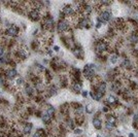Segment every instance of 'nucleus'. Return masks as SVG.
<instances>
[{
	"label": "nucleus",
	"mask_w": 138,
	"mask_h": 137,
	"mask_svg": "<svg viewBox=\"0 0 138 137\" xmlns=\"http://www.w3.org/2000/svg\"><path fill=\"white\" fill-rule=\"evenodd\" d=\"M88 91H81V96L83 97V98H87L88 97Z\"/></svg>",
	"instance_id": "25"
},
{
	"label": "nucleus",
	"mask_w": 138,
	"mask_h": 137,
	"mask_svg": "<svg viewBox=\"0 0 138 137\" xmlns=\"http://www.w3.org/2000/svg\"><path fill=\"white\" fill-rule=\"evenodd\" d=\"M53 49H54V51H55V52H57V53H58V52H60V48H59L58 45H54V48H53Z\"/></svg>",
	"instance_id": "26"
},
{
	"label": "nucleus",
	"mask_w": 138,
	"mask_h": 137,
	"mask_svg": "<svg viewBox=\"0 0 138 137\" xmlns=\"http://www.w3.org/2000/svg\"><path fill=\"white\" fill-rule=\"evenodd\" d=\"M41 120H42V122H43L44 124H47V125L51 124V122H52V118H51L47 112L43 113V115L41 116Z\"/></svg>",
	"instance_id": "16"
},
{
	"label": "nucleus",
	"mask_w": 138,
	"mask_h": 137,
	"mask_svg": "<svg viewBox=\"0 0 138 137\" xmlns=\"http://www.w3.org/2000/svg\"><path fill=\"white\" fill-rule=\"evenodd\" d=\"M26 92L29 96H32L34 94V89L30 86V85H26Z\"/></svg>",
	"instance_id": "21"
},
{
	"label": "nucleus",
	"mask_w": 138,
	"mask_h": 137,
	"mask_svg": "<svg viewBox=\"0 0 138 137\" xmlns=\"http://www.w3.org/2000/svg\"><path fill=\"white\" fill-rule=\"evenodd\" d=\"M90 96L95 101H101L103 99V97H104V95L102 93H100V92H94V91H91L90 92Z\"/></svg>",
	"instance_id": "9"
},
{
	"label": "nucleus",
	"mask_w": 138,
	"mask_h": 137,
	"mask_svg": "<svg viewBox=\"0 0 138 137\" xmlns=\"http://www.w3.org/2000/svg\"><path fill=\"white\" fill-rule=\"evenodd\" d=\"M97 137H102V136H101L100 134H98V135H97Z\"/></svg>",
	"instance_id": "29"
},
{
	"label": "nucleus",
	"mask_w": 138,
	"mask_h": 137,
	"mask_svg": "<svg viewBox=\"0 0 138 137\" xmlns=\"http://www.w3.org/2000/svg\"><path fill=\"white\" fill-rule=\"evenodd\" d=\"M5 74H6V76L8 77V78H10V79H12L13 77H16L17 76V74H18V72H17V70L14 68L12 69H8V70H6V72H5Z\"/></svg>",
	"instance_id": "13"
},
{
	"label": "nucleus",
	"mask_w": 138,
	"mask_h": 137,
	"mask_svg": "<svg viewBox=\"0 0 138 137\" xmlns=\"http://www.w3.org/2000/svg\"><path fill=\"white\" fill-rule=\"evenodd\" d=\"M23 81H24L23 78H18L17 79V85L18 86H21V85H23Z\"/></svg>",
	"instance_id": "24"
},
{
	"label": "nucleus",
	"mask_w": 138,
	"mask_h": 137,
	"mask_svg": "<svg viewBox=\"0 0 138 137\" xmlns=\"http://www.w3.org/2000/svg\"><path fill=\"white\" fill-rule=\"evenodd\" d=\"M75 135H80L81 133H82V130L80 129V128H76V129H74V132H73Z\"/></svg>",
	"instance_id": "22"
},
{
	"label": "nucleus",
	"mask_w": 138,
	"mask_h": 137,
	"mask_svg": "<svg viewBox=\"0 0 138 137\" xmlns=\"http://www.w3.org/2000/svg\"><path fill=\"white\" fill-rule=\"evenodd\" d=\"M102 26H103V24H102L101 22H98V21H97V24H96L95 28H96V29H100V28H101Z\"/></svg>",
	"instance_id": "23"
},
{
	"label": "nucleus",
	"mask_w": 138,
	"mask_h": 137,
	"mask_svg": "<svg viewBox=\"0 0 138 137\" xmlns=\"http://www.w3.org/2000/svg\"><path fill=\"white\" fill-rule=\"evenodd\" d=\"M62 11L64 12V14H65L66 17H72V16H75V14H76L74 7H73L72 5H70V4L65 5V6L63 7V10H62Z\"/></svg>",
	"instance_id": "5"
},
{
	"label": "nucleus",
	"mask_w": 138,
	"mask_h": 137,
	"mask_svg": "<svg viewBox=\"0 0 138 137\" xmlns=\"http://www.w3.org/2000/svg\"><path fill=\"white\" fill-rule=\"evenodd\" d=\"M29 18H30V20H32V21H34V22H36V21H39L40 20V18H41V13H40V11L39 10H37V9H35V8H33V9H31L30 11H29Z\"/></svg>",
	"instance_id": "4"
},
{
	"label": "nucleus",
	"mask_w": 138,
	"mask_h": 137,
	"mask_svg": "<svg viewBox=\"0 0 138 137\" xmlns=\"http://www.w3.org/2000/svg\"><path fill=\"white\" fill-rule=\"evenodd\" d=\"M72 53H73V55L77 58V59H83V56H85V53H83V51H82V49L81 48H73L72 49Z\"/></svg>",
	"instance_id": "8"
},
{
	"label": "nucleus",
	"mask_w": 138,
	"mask_h": 137,
	"mask_svg": "<svg viewBox=\"0 0 138 137\" xmlns=\"http://www.w3.org/2000/svg\"><path fill=\"white\" fill-rule=\"evenodd\" d=\"M66 126L69 129H74L75 128V122L72 119H67L66 120Z\"/></svg>",
	"instance_id": "18"
},
{
	"label": "nucleus",
	"mask_w": 138,
	"mask_h": 137,
	"mask_svg": "<svg viewBox=\"0 0 138 137\" xmlns=\"http://www.w3.org/2000/svg\"><path fill=\"white\" fill-rule=\"evenodd\" d=\"M119 59H120V56H119V55H117V54H112V55L109 56V58H108V62H109L110 64H112V65H116V64L119 62Z\"/></svg>",
	"instance_id": "11"
},
{
	"label": "nucleus",
	"mask_w": 138,
	"mask_h": 137,
	"mask_svg": "<svg viewBox=\"0 0 138 137\" xmlns=\"http://www.w3.org/2000/svg\"><path fill=\"white\" fill-rule=\"evenodd\" d=\"M71 90H72L74 93H76V94L81 93V91H82V82H81V81H73V82H72Z\"/></svg>",
	"instance_id": "7"
},
{
	"label": "nucleus",
	"mask_w": 138,
	"mask_h": 137,
	"mask_svg": "<svg viewBox=\"0 0 138 137\" xmlns=\"http://www.w3.org/2000/svg\"><path fill=\"white\" fill-rule=\"evenodd\" d=\"M128 137H136V135H135V133H133V132H130V133L128 134Z\"/></svg>",
	"instance_id": "28"
},
{
	"label": "nucleus",
	"mask_w": 138,
	"mask_h": 137,
	"mask_svg": "<svg viewBox=\"0 0 138 137\" xmlns=\"http://www.w3.org/2000/svg\"><path fill=\"white\" fill-rule=\"evenodd\" d=\"M4 54V48L3 47H0V57Z\"/></svg>",
	"instance_id": "27"
},
{
	"label": "nucleus",
	"mask_w": 138,
	"mask_h": 137,
	"mask_svg": "<svg viewBox=\"0 0 138 137\" xmlns=\"http://www.w3.org/2000/svg\"><path fill=\"white\" fill-rule=\"evenodd\" d=\"M6 33L9 35V36H17L18 33H19V28L17 26H11L7 29Z\"/></svg>",
	"instance_id": "10"
},
{
	"label": "nucleus",
	"mask_w": 138,
	"mask_h": 137,
	"mask_svg": "<svg viewBox=\"0 0 138 137\" xmlns=\"http://www.w3.org/2000/svg\"><path fill=\"white\" fill-rule=\"evenodd\" d=\"M70 29V22L68 20H60L58 25H57V31L59 33H65L68 32Z\"/></svg>",
	"instance_id": "3"
},
{
	"label": "nucleus",
	"mask_w": 138,
	"mask_h": 137,
	"mask_svg": "<svg viewBox=\"0 0 138 137\" xmlns=\"http://www.w3.org/2000/svg\"><path fill=\"white\" fill-rule=\"evenodd\" d=\"M112 9L110 7H106L104 9H102L99 13H98V17H97V21L98 22H101L103 25L104 24H107V23H110L111 20H112Z\"/></svg>",
	"instance_id": "1"
},
{
	"label": "nucleus",
	"mask_w": 138,
	"mask_h": 137,
	"mask_svg": "<svg viewBox=\"0 0 138 137\" xmlns=\"http://www.w3.org/2000/svg\"><path fill=\"white\" fill-rule=\"evenodd\" d=\"M74 112H75V116H76V117H81V116H83V112H85L83 106L80 105L79 107H77L76 109H74Z\"/></svg>",
	"instance_id": "17"
},
{
	"label": "nucleus",
	"mask_w": 138,
	"mask_h": 137,
	"mask_svg": "<svg viewBox=\"0 0 138 137\" xmlns=\"http://www.w3.org/2000/svg\"><path fill=\"white\" fill-rule=\"evenodd\" d=\"M47 113H48L51 118H53V116L55 115V108H54V106L49 105V106H48V108H47Z\"/></svg>",
	"instance_id": "20"
},
{
	"label": "nucleus",
	"mask_w": 138,
	"mask_h": 137,
	"mask_svg": "<svg viewBox=\"0 0 138 137\" xmlns=\"http://www.w3.org/2000/svg\"><path fill=\"white\" fill-rule=\"evenodd\" d=\"M92 124L96 130H101L103 127V121L101 120V118H95L94 117L92 120Z\"/></svg>",
	"instance_id": "6"
},
{
	"label": "nucleus",
	"mask_w": 138,
	"mask_h": 137,
	"mask_svg": "<svg viewBox=\"0 0 138 137\" xmlns=\"http://www.w3.org/2000/svg\"><path fill=\"white\" fill-rule=\"evenodd\" d=\"M95 68H96V65L95 64H87L85 65L83 70H82V75L88 79V80H92L97 74L95 72Z\"/></svg>",
	"instance_id": "2"
},
{
	"label": "nucleus",
	"mask_w": 138,
	"mask_h": 137,
	"mask_svg": "<svg viewBox=\"0 0 138 137\" xmlns=\"http://www.w3.org/2000/svg\"><path fill=\"white\" fill-rule=\"evenodd\" d=\"M94 106L92 105V104H87V106H86V108H85V111H86V113H88V115H92L93 112H94Z\"/></svg>",
	"instance_id": "19"
},
{
	"label": "nucleus",
	"mask_w": 138,
	"mask_h": 137,
	"mask_svg": "<svg viewBox=\"0 0 138 137\" xmlns=\"http://www.w3.org/2000/svg\"><path fill=\"white\" fill-rule=\"evenodd\" d=\"M32 124L31 123H26L25 124V126H24V128H23V133L24 134H30V132H31V130H32Z\"/></svg>",
	"instance_id": "15"
},
{
	"label": "nucleus",
	"mask_w": 138,
	"mask_h": 137,
	"mask_svg": "<svg viewBox=\"0 0 138 137\" xmlns=\"http://www.w3.org/2000/svg\"><path fill=\"white\" fill-rule=\"evenodd\" d=\"M48 93H49V97H52V96H55L58 94V89L55 85H52L50 86V88L48 89Z\"/></svg>",
	"instance_id": "12"
},
{
	"label": "nucleus",
	"mask_w": 138,
	"mask_h": 137,
	"mask_svg": "<svg viewBox=\"0 0 138 137\" xmlns=\"http://www.w3.org/2000/svg\"><path fill=\"white\" fill-rule=\"evenodd\" d=\"M104 127H105V129H106L108 132H111L113 129H116V128L118 127V125H117V124L109 123V122H105V123H104Z\"/></svg>",
	"instance_id": "14"
}]
</instances>
